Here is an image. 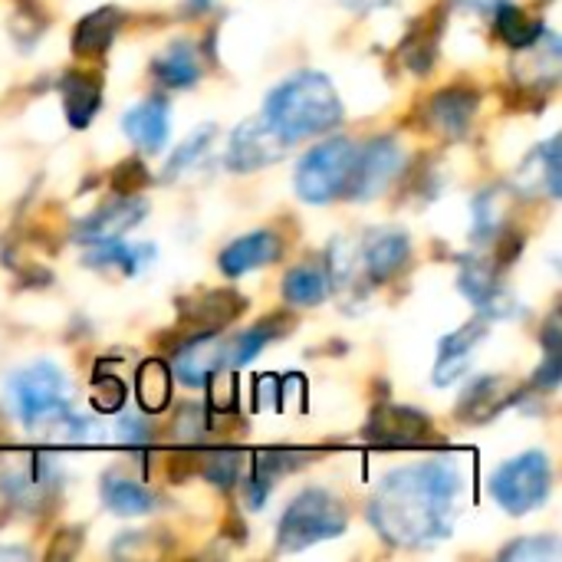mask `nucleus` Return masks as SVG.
<instances>
[{
	"label": "nucleus",
	"instance_id": "12",
	"mask_svg": "<svg viewBox=\"0 0 562 562\" xmlns=\"http://www.w3.org/2000/svg\"><path fill=\"white\" fill-rule=\"evenodd\" d=\"M517 53H520V56H517V63H514V72H517V79H520L527 89H543V92H550V89L560 82L562 43L553 30L543 26V33H540L530 46H524V49H517Z\"/></svg>",
	"mask_w": 562,
	"mask_h": 562
},
{
	"label": "nucleus",
	"instance_id": "37",
	"mask_svg": "<svg viewBox=\"0 0 562 562\" xmlns=\"http://www.w3.org/2000/svg\"><path fill=\"white\" fill-rule=\"evenodd\" d=\"M468 7H477V10H494V7H501L504 0H464Z\"/></svg>",
	"mask_w": 562,
	"mask_h": 562
},
{
	"label": "nucleus",
	"instance_id": "22",
	"mask_svg": "<svg viewBox=\"0 0 562 562\" xmlns=\"http://www.w3.org/2000/svg\"><path fill=\"white\" fill-rule=\"evenodd\" d=\"M151 72L161 86L168 89H188L201 79L204 66H201V56L194 49V43H171L155 63H151Z\"/></svg>",
	"mask_w": 562,
	"mask_h": 562
},
{
	"label": "nucleus",
	"instance_id": "10",
	"mask_svg": "<svg viewBox=\"0 0 562 562\" xmlns=\"http://www.w3.org/2000/svg\"><path fill=\"white\" fill-rule=\"evenodd\" d=\"M431 418H425L422 412L408 408V405H385L372 415L366 435L369 441L382 445V448H415L431 441Z\"/></svg>",
	"mask_w": 562,
	"mask_h": 562
},
{
	"label": "nucleus",
	"instance_id": "8",
	"mask_svg": "<svg viewBox=\"0 0 562 562\" xmlns=\"http://www.w3.org/2000/svg\"><path fill=\"white\" fill-rule=\"evenodd\" d=\"M402 171V148L395 138H375L366 148L356 151L352 171H349V184H346V198L352 201H372L379 194L389 191V184L398 178Z\"/></svg>",
	"mask_w": 562,
	"mask_h": 562
},
{
	"label": "nucleus",
	"instance_id": "23",
	"mask_svg": "<svg viewBox=\"0 0 562 562\" xmlns=\"http://www.w3.org/2000/svg\"><path fill=\"white\" fill-rule=\"evenodd\" d=\"M507 402H510L507 382L501 375H484L474 385H468V392L458 405V415L468 422H484V418H494Z\"/></svg>",
	"mask_w": 562,
	"mask_h": 562
},
{
	"label": "nucleus",
	"instance_id": "11",
	"mask_svg": "<svg viewBox=\"0 0 562 562\" xmlns=\"http://www.w3.org/2000/svg\"><path fill=\"white\" fill-rule=\"evenodd\" d=\"M491 336V319L487 316H477V319H471L468 326H461L458 333H451V336H445L441 339V346H438V362H435V372H431V379H435V385H454L464 372H468V366L474 362V352L481 349V342Z\"/></svg>",
	"mask_w": 562,
	"mask_h": 562
},
{
	"label": "nucleus",
	"instance_id": "29",
	"mask_svg": "<svg viewBox=\"0 0 562 562\" xmlns=\"http://www.w3.org/2000/svg\"><path fill=\"white\" fill-rule=\"evenodd\" d=\"M217 138V128L214 125H201L194 135H188L175 151H171V158H168V165H165V181H175V178H181L184 171H191L194 165H201V158L211 151V142Z\"/></svg>",
	"mask_w": 562,
	"mask_h": 562
},
{
	"label": "nucleus",
	"instance_id": "32",
	"mask_svg": "<svg viewBox=\"0 0 562 562\" xmlns=\"http://www.w3.org/2000/svg\"><path fill=\"white\" fill-rule=\"evenodd\" d=\"M501 560L514 562H557L560 560V540L557 537H524L514 547L501 553Z\"/></svg>",
	"mask_w": 562,
	"mask_h": 562
},
{
	"label": "nucleus",
	"instance_id": "24",
	"mask_svg": "<svg viewBox=\"0 0 562 562\" xmlns=\"http://www.w3.org/2000/svg\"><path fill=\"white\" fill-rule=\"evenodd\" d=\"M296 464H300V458H296L293 451H263V454H257L254 474L247 477V504H250L254 510H260L263 501L270 497L273 484H277L290 468H296Z\"/></svg>",
	"mask_w": 562,
	"mask_h": 562
},
{
	"label": "nucleus",
	"instance_id": "38",
	"mask_svg": "<svg viewBox=\"0 0 562 562\" xmlns=\"http://www.w3.org/2000/svg\"><path fill=\"white\" fill-rule=\"evenodd\" d=\"M0 560H26V550H0Z\"/></svg>",
	"mask_w": 562,
	"mask_h": 562
},
{
	"label": "nucleus",
	"instance_id": "1",
	"mask_svg": "<svg viewBox=\"0 0 562 562\" xmlns=\"http://www.w3.org/2000/svg\"><path fill=\"white\" fill-rule=\"evenodd\" d=\"M461 491L464 477L454 461L435 458L405 464L382 477L369 504V520L385 543L425 550L451 537L461 514Z\"/></svg>",
	"mask_w": 562,
	"mask_h": 562
},
{
	"label": "nucleus",
	"instance_id": "28",
	"mask_svg": "<svg viewBox=\"0 0 562 562\" xmlns=\"http://www.w3.org/2000/svg\"><path fill=\"white\" fill-rule=\"evenodd\" d=\"M326 290H329V277L326 270L316 267H296L283 280V300L290 306H316L326 300Z\"/></svg>",
	"mask_w": 562,
	"mask_h": 562
},
{
	"label": "nucleus",
	"instance_id": "27",
	"mask_svg": "<svg viewBox=\"0 0 562 562\" xmlns=\"http://www.w3.org/2000/svg\"><path fill=\"white\" fill-rule=\"evenodd\" d=\"M497 10V33H501V40L507 43V46H514V49H524V46H530L540 33H543V23H540V16H533L530 10H524V7H517V3H501V7H494Z\"/></svg>",
	"mask_w": 562,
	"mask_h": 562
},
{
	"label": "nucleus",
	"instance_id": "20",
	"mask_svg": "<svg viewBox=\"0 0 562 562\" xmlns=\"http://www.w3.org/2000/svg\"><path fill=\"white\" fill-rule=\"evenodd\" d=\"M125 135L142 148V151H158L168 142L171 122H168V102L165 99H145L135 109L125 112L122 119Z\"/></svg>",
	"mask_w": 562,
	"mask_h": 562
},
{
	"label": "nucleus",
	"instance_id": "25",
	"mask_svg": "<svg viewBox=\"0 0 562 562\" xmlns=\"http://www.w3.org/2000/svg\"><path fill=\"white\" fill-rule=\"evenodd\" d=\"M102 504L119 517H142L155 510V494L135 481L125 477H105L102 481Z\"/></svg>",
	"mask_w": 562,
	"mask_h": 562
},
{
	"label": "nucleus",
	"instance_id": "36",
	"mask_svg": "<svg viewBox=\"0 0 562 562\" xmlns=\"http://www.w3.org/2000/svg\"><path fill=\"white\" fill-rule=\"evenodd\" d=\"M346 10H356V13H372V10H379V7H389L392 0H339Z\"/></svg>",
	"mask_w": 562,
	"mask_h": 562
},
{
	"label": "nucleus",
	"instance_id": "16",
	"mask_svg": "<svg viewBox=\"0 0 562 562\" xmlns=\"http://www.w3.org/2000/svg\"><path fill=\"white\" fill-rule=\"evenodd\" d=\"M477 112V92L464 89V86H451L441 89L438 95H431L428 102V125L448 138H461Z\"/></svg>",
	"mask_w": 562,
	"mask_h": 562
},
{
	"label": "nucleus",
	"instance_id": "17",
	"mask_svg": "<svg viewBox=\"0 0 562 562\" xmlns=\"http://www.w3.org/2000/svg\"><path fill=\"white\" fill-rule=\"evenodd\" d=\"M283 247H280V237L270 234V231H254L247 237H237L231 247H224L221 254V273L227 277H244L250 270H260L273 260H280Z\"/></svg>",
	"mask_w": 562,
	"mask_h": 562
},
{
	"label": "nucleus",
	"instance_id": "9",
	"mask_svg": "<svg viewBox=\"0 0 562 562\" xmlns=\"http://www.w3.org/2000/svg\"><path fill=\"white\" fill-rule=\"evenodd\" d=\"M290 151V142L283 135H277V128L263 119L254 115L247 122H240L231 135V145L224 151V165L231 171H260L273 161H280Z\"/></svg>",
	"mask_w": 562,
	"mask_h": 562
},
{
	"label": "nucleus",
	"instance_id": "21",
	"mask_svg": "<svg viewBox=\"0 0 562 562\" xmlns=\"http://www.w3.org/2000/svg\"><path fill=\"white\" fill-rule=\"evenodd\" d=\"M122 26L119 7H99L89 16H82L72 30V53L76 56H99L112 46L115 33Z\"/></svg>",
	"mask_w": 562,
	"mask_h": 562
},
{
	"label": "nucleus",
	"instance_id": "33",
	"mask_svg": "<svg viewBox=\"0 0 562 562\" xmlns=\"http://www.w3.org/2000/svg\"><path fill=\"white\" fill-rule=\"evenodd\" d=\"M504 227V211H501V194L487 191L474 204V240H494L497 231Z\"/></svg>",
	"mask_w": 562,
	"mask_h": 562
},
{
	"label": "nucleus",
	"instance_id": "3",
	"mask_svg": "<svg viewBox=\"0 0 562 562\" xmlns=\"http://www.w3.org/2000/svg\"><path fill=\"white\" fill-rule=\"evenodd\" d=\"M260 115L277 128V135H283L293 145L300 138L333 132L342 122V102H339V92L333 89L329 76L306 69V72L283 79L267 95Z\"/></svg>",
	"mask_w": 562,
	"mask_h": 562
},
{
	"label": "nucleus",
	"instance_id": "14",
	"mask_svg": "<svg viewBox=\"0 0 562 562\" xmlns=\"http://www.w3.org/2000/svg\"><path fill=\"white\" fill-rule=\"evenodd\" d=\"M221 369H227V352H224V339L214 333H198L175 352V375L184 385H204L217 379Z\"/></svg>",
	"mask_w": 562,
	"mask_h": 562
},
{
	"label": "nucleus",
	"instance_id": "4",
	"mask_svg": "<svg viewBox=\"0 0 562 562\" xmlns=\"http://www.w3.org/2000/svg\"><path fill=\"white\" fill-rule=\"evenodd\" d=\"M349 527L346 507L333 491L323 487H310L300 497H293V504L286 507V514L280 517L277 527V550L280 553H303L323 540H336L342 537Z\"/></svg>",
	"mask_w": 562,
	"mask_h": 562
},
{
	"label": "nucleus",
	"instance_id": "7",
	"mask_svg": "<svg viewBox=\"0 0 562 562\" xmlns=\"http://www.w3.org/2000/svg\"><path fill=\"white\" fill-rule=\"evenodd\" d=\"M458 286L487 319H507L517 313L514 293L504 286L501 263L491 254H464L458 267Z\"/></svg>",
	"mask_w": 562,
	"mask_h": 562
},
{
	"label": "nucleus",
	"instance_id": "30",
	"mask_svg": "<svg viewBox=\"0 0 562 562\" xmlns=\"http://www.w3.org/2000/svg\"><path fill=\"white\" fill-rule=\"evenodd\" d=\"M171 398V375H168V366L158 362V359H148L142 369H138V405L155 415L168 405Z\"/></svg>",
	"mask_w": 562,
	"mask_h": 562
},
{
	"label": "nucleus",
	"instance_id": "15",
	"mask_svg": "<svg viewBox=\"0 0 562 562\" xmlns=\"http://www.w3.org/2000/svg\"><path fill=\"white\" fill-rule=\"evenodd\" d=\"M408 254H412V240L398 227H375L359 244V260L372 280H389L392 273H398Z\"/></svg>",
	"mask_w": 562,
	"mask_h": 562
},
{
	"label": "nucleus",
	"instance_id": "6",
	"mask_svg": "<svg viewBox=\"0 0 562 562\" xmlns=\"http://www.w3.org/2000/svg\"><path fill=\"white\" fill-rule=\"evenodd\" d=\"M553 487L550 458L543 451H527L507 464H501L491 477V497L507 510L510 517H524L547 504Z\"/></svg>",
	"mask_w": 562,
	"mask_h": 562
},
{
	"label": "nucleus",
	"instance_id": "5",
	"mask_svg": "<svg viewBox=\"0 0 562 562\" xmlns=\"http://www.w3.org/2000/svg\"><path fill=\"white\" fill-rule=\"evenodd\" d=\"M356 151H359V145L352 138H329V142H319L316 148H310L300 158L296 175H293L296 198L306 204L336 201L349 184Z\"/></svg>",
	"mask_w": 562,
	"mask_h": 562
},
{
	"label": "nucleus",
	"instance_id": "13",
	"mask_svg": "<svg viewBox=\"0 0 562 562\" xmlns=\"http://www.w3.org/2000/svg\"><path fill=\"white\" fill-rule=\"evenodd\" d=\"M148 211V201L138 194H119L112 198L105 207H99L92 217L79 221L76 227V240L92 244V240H109V237H122L125 231H132Z\"/></svg>",
	"mask_w": 562,
	"mask_h": 562
},
{
	"label": "nucleus",
	"instance_id": "31",
	"mask_svg": "<svg viewBox=\"0 0 562 562\" xmlns=\"http://www.w3.org/2000/svg\"><path fill=\"white\" fill-rule=\"evenodd\" d=\"M270 339H273L270 319H267V323H257V326H250V329H244V333L234 336V339H224L227 366H244V362H250Z\"/></svg>",
	"mask_w": 562,
	"mask_h": 562
},
{
	"label": "nucleus",
	"instance_id": "18",
	"mask_svg": "<svg viewBox=\"0 0 562 562\" xmlns=\"http://www.w3.org/2000/svg\"><path fill=\"white\" fill-rule=\"evenodd\" d=\"M560 135L547 138L540 148L530 151V158L520 165L517 171V188L524 194H547V198H560Z\"/></svg>",
	"mask_w": 562,
	"mask_h": 562
},
{
	"label": "nucleus",
	"instance_id": "19",
	"mask_svg": "<svg viewBox=\"0 0 562 562\" xmlns=\"http://www.w3.org/2000/svg\"><path fill=\"white\" fill-rule=\"evenodd\" d=\"M59 99H63V112H66L69 125L86 128L102 105V82H99V76L72 69L59 79Z\"/></svg>",
	"mask_w": 562,
	"mask_h": 562
},
{
	"label": "nucleus",
	"instance_id": "34",
	"mask_svg": "<svg viewBox=\"0 0 562 562\" xmlns=\"http://www.w3.org/2000/svg\"><path fill=\"white\" fill-rule=\"evenodd\" d=\"M204 477L217 487H231L240 477V454L237 451H217L204 461Z\"/></svg>",
	"mask_w": 562,
	"mask_h": 562
},
{
	"label": "nucleus",
	"instance_id": "2",
	"mask_svg": "<svg viewBox=\"0 0 562 562\" xmlns=\"http://www.w3.org/2000/svg\"><path fill=\"white\" fill-rule=\"evenodd\" d=\"M7 398L13 415L33 438L43 441H86L92 425L69 408V382L53 362H33L10 375Z\"/></svg>",
	"mask_w": 562,
	"mask_h": 562
},
{
	"label": "nucleus",
	"instance_id": "26",
	"mask_svg": "<svg viewBox=\"0 0 562 562\" xmlns=\"http://www.w3.org/2000/svg\"><path fill=\"white\" fill-rule=\"evenodd\" d=\"M151 257V247H128L119 237L109 240H92L86 250V263L92 267H119L122 273H138L145 267V260Z\"/></svg>",
	"mask_w": 562,
	"mask_h": 562
},
{
	"label": "nucleus",
	"instance_id": "35",
	"mask_svg": "<svg viewBox=\"0 0 562 562\" xmlns=\"http://www.w3.org/2000/svg\"><path fill=\"white\" fill-rule=\"evenodd\" d=\"M92 402H95V408H99V412H119V408H122V402H125V389H122V382H119V379H105V375H99V379H95V385H92Z\"/></svg>",
	"mask_w": 562,
	"mask_h": 562
}]
</instances>
